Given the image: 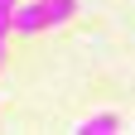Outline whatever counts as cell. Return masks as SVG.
<instances>
[{
	"instance_id": "cell-3",
	"label": "cell",
	"mask_w": 135,
	"mask_h": 135,
	"mask_svg": "<svg viewBox=\"0 0 135 135\" xmlns=\"http://www.w3.org/2000/svg\"><path fill=\"white\" fill-rule=\"evenodd\" d=\"M15 5H20V0H0V39H5L10 24H15Z\"/></svg>"
},
{
	"instance_id": "cell-1",
	"label": "cell",
	"mask_w": 135,
	"mask_h": 135,
	"mask_svg": "<svg viewBox=\"0 0 135 135\" xmlns=\"http://www.w3.org/2000/svg\"><path fill=\"white\" fill-rule=\"evenodd\" d=\"M77 15V0H20L15 5V34H39V29H58Z\"/></svg>"
},
{
	"instance_id": "cell-2",
	"label": "cell",
	"mask_w": 135,
	"mask_h": 135,
	"mask_svg": "<svg viewBox=\"0 0 135 135\" xmlns=\"http://www.w3.org/2000/svg\"><path fill=\"white\" fill-rule=\"evenodd\" d=\"M77 130L82 135H116V130H121V116H116V111H101V116H92V121H82Z\"/></svg>"
},
{
	"instance_id": "cell-4",
	"label": "cell",
	"mask_w": 135,
	"mask_h": 135,
	"mask_svg": "<svg viewBox=\"0 0 135 135\" xmlns=\"http://www.w3.org/2000/svg\"><path fill=\"white\" fill-rule=\"evenodd\" d=\"M0 63H5V39H0Z\"/></svg>"
}]
</instances>
